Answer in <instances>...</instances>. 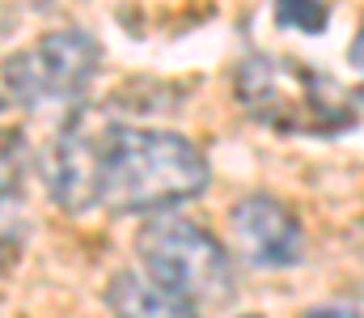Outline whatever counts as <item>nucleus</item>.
I'll return each mask as SVG.
<instances>
[{
  "instance_id": "f257e3e1",
  "label": "nucleus",
  "mask_w": 364,
  "mask_h": 318,
  "mask_svg": "<svg viewBox=\"0 0 364 318\" xmlns=\"http://www.w3.org/2000/svg\"><path fill=\"white\" fill-rule=\"evenodd\" d=\"M208 187L203 153L178 132L123 127L106 119L97 161V204L110 212H161Z\"/></svg>"
},
{
  "instance_id": "f03ea898",
  "label": "nucleus",
  "mask_w": 364,
  "mask_h": 318,
  "mask_svg": "<svg viewBox=\"0 0 364 318\" xmlns=\"http://www.w3.org/2000/svg\"><path fill=\"white\" fill-rule=\"evenodd\" d=\"M237 102L272 132H309L331 136L348 132L356 123V110L348 106L343 90L288 55H250L237 68Z\"/></svg>"
},
{
  "instance_id": "7ed1b4c3",
  "label": "nucleus",
  "mask_w": 364,
  "mask_h": 318,
  "mask_svg": "<svg viewBox=\"0 0 364 318\" xmlns=\"http://www.w3.org/2000/svg\"><path fill=\"white\" fill-rule=\"evenodd\" d=\"M136 255L144 259V272L153 285L186 297L191 306L195 302L220 306L233 293V263L225 246L186 216L170 212V216H153L149 225H140Z\"/></svg>"
},
{
  "instance_id": "20e7f679",
  "label": "nucleus",
  "mask_w": 364,
  "mask_h": 318,
  "mask_svg": "<svg viewBox=\"0 0 364 318\" xmlns=\"http://www.w3.org/2000/svg\"><path fill=\"white\" fill-rule=\"evenodd\" d=\"M102 47L85 30H51L38 43L13 51L0 68L9 98L21 106H47V102H73L90 90L97 73Z\"/></svg>"
},
{
  "instance_id": "39448f33",
  "label": "nucleus",
  "mask_w": 364,
  "mask_h": 318,
  "mask_svg": "<svg viewBox=\"0 0 364 318\" xmlns=\"http://www.w3.org/2000/svg\"><path fill=\"white\" fill-rule=\"evenodd\" d=\"M102 132L106 119L97 110H77L60 127L55 144L47 149L43 179L51 200L64 212H85L97 204V161H102Z\"/></svg>"
},
{
  "instance_id": "423d86ee",
  "label": "nucleus",
  "mask_w": 364,
  "mask_h": 318,
  "mask_svg": "<svg viewBox=\"0 0 364 318\" xmlns=\"http://www.w3.org/2000/svg\"><path fill=\"white\" fill-rule=\"evenodd\" d=\"M229 225L237 238V250L255 267H292L305 250L301 221L272 196H246L229 208Z\"/></svg>"
},
{
  "instance_id": "0eeeda50",
  "label": "nucleus",
  "mask_w": 364,
  "mask_h": 318,
  "mask_svg": "<svg viewBox=\"0 0 364 318\" xmlns=\"http://www.w3.org/2000/svg\"><path fill=\"white\" fill-rule=\"evenodd\" d=\"M106 306L114 318H199V310L186 297L153 285V280H140L136 272H119L110 280Z\"/></svg>"
},
{
  "instance_id": "6e6552de",
  "label": "nucleus",
  "mask_w": 364,
  "mask_h": 318,
  "mask_svg": "<svg viewBox=\"0 0 364 318\" xmlns=\"http://www.w3.org/2000/svg\"><path fill=\"white\" fill-rule=\"evenodd\" d=\"M275 21L284 30H301V34H322L331 21V4L326 0H275Z\"/></svg>"
},
{
  "instance_id": "1a4fd4ad",
  "label": "nucleus",
  "mask_w": 364,
  "mask_h": 318,
  "mask_svg": "<svg viewBox=\"0 0 364 318\" xmlns=\"http://www.w3.org/2000/svg\"><path fill=\"white\" fill-rule=\"evenodd\" d=\"M21 242H26V216H21V200H17L9 187H0V267H9V263L17 259Z\"/></svg>"
},
{
  "instance_id": "9d476101",
  "label": "nucleus",
  "mask_w": 364,
  "mask_h": 318,
  "mask_svg": "<svg viewBox=\"0 0 364 318\" xmlns=\"http://www.w3.org/2000/svg\"><path fill=\"white\" fill-rule=\"evenodd\" d=\"M305 318H360L356 306H314Z\"/></svg>"
},
{
  "instance_id": "9b49d317",
  "label": "nucleus",
  "mask_w": 364,
  "mask_h": 318,
  "mask_svg": "<svg viewBox=\"0 0 364 318\" xmlns=\"http://www.w3.org/2000/svg\"><path fill=\"white\" fill-rule=\"evenodd\" d=\"M348 60H352V68H360V73H364V26H360V34L352 38V51H348Z\"/></svg>"
},
{
  "instance_id": "f8f14e48",
  "label": "nucleus",
  "mask_w": 364,
  "mask_h": 318,
  "mask_svg": "<svg viewBox=\"0 0 364 318\" xmlns=\"http://www.w3.org/2000/svg\"><path fill=\"white\" fill-rule=\"evenodd\" d=\"M356 98H360V102H364V85H360V90H356Z\"/></svg>"
},
{
  "instance_id": "ddd939ff",
  "label": "nucleus",
  "mask_w": 364,
  "mask_h": 318,
  "mask_svg": "<svg viewBox=\"0 0 364 318\" xmlns=\"http://www.w3.org/2000/svg\"><path fill=\"white\" fill-rule=\"evenodd\" d=\"M0 106H4V94H0Z\"/></svg>"
},
{
  "instance_id": "4468645a",
  "label": "nucleus",
  "mask_w": 364,
  "mask_h": 318,
  "mask_svg": "<svg viewBox=\"0 0 364 318\" xmlns=\"http://www.w3.org/2000/svg\"><path fill=\"white\" fill-rule=\"evenodd\" d=\"M246 318H259V314H246Z\"/></svg>"
}]
</instances>
